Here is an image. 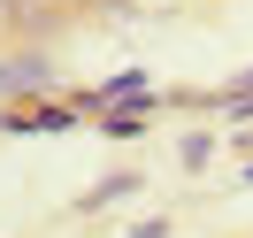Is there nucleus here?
Instances as JSON below:
<instances>
[{
  "mask_svg": "<svg viewBox=\"0 0 253 238\" xmlns=\"http://www.w3.org/2000/svg\"><path fill=\"white\" fill-rule=\"evenodd\" d=\"M69 123H77L69 100H39V108H8V115H0V131H16V139H23V131H69Z\"/></svg>",
  "mask_w": 253,
  "mask_h": 238,
  "instance_id": "obj_3",
  "label": "nucleus"
},
{
  "mask_svg": "<svg viewBox=\"0 0 253 238\" xmlns=\"http://www.w3.org/2000/svg\"><path fill=\"white\" fill-rule=\"evenodd\" d=\"M16 8H23V0H0V16H16Z\"/></svg>",
  "mask_w": 253,
  "mask_h": 238,
  "instance_id": "obj_7",
  "label": "nucleus"
},
{
  "mask_svg": "<svg viewBox=\"0 0 253 238\" xmlns=\"http://www.w3.org/2000/svg\"><path fill=\"white\" fill-rule=\"evenodd\" d=\"M39 85H54L46 54H8V62H0V100H31Z\"/></svg>",
  "mask_w": 253,
  "mask_h": 238,
  "instance_id": "obj_2",
  "label": "nucleus"
},
{
  "mask_svg": "<svg viewBox=\"0 0 253 238\" xmlns=\"http://www.w3.org/2000/svg\"><path fill=\"white\" fill-rule=\"evenodd\" d=\"M246 185H253V161H246Z\"/></svg>",
  "mask_w": 253,
  "mask_h": 238,
  "instance_id": "obj_8",
  "label": "nucleus"
},
{
  "mask_svg": "<svg viewBox=\"0 0 253 238\" xmlns=\"http://www.w3.org/2000/svg\"><path fill=\"white\" fill-rule=\"evenodd\" d=\"M146 131V108H108V139H138Z\"/></svg>",
  "mask_w": 253,
  "mask_h": 238,
  "instance_id": "obj_5",
  "label": "nucleus"
},
{
  "mask_svg": "<svg viewBox=\"0 0 253 238\" xmlns=\"http://www.w3.org/2000/svg\"><path fill=\"white\" fill-rule=\"evenodd\" d=\"M77 108H154V77H146V69H123V77L92 85Z\"/></svg>",
  "mask_w": 253,
  "mask_h": 238,
  "instance_id": "obj_1",
  "label": "nucleus"
},
{
  "mask_svg": "<svg viewBox=\"0 0 253 238\" xmlns=\"http://www.w3.org/2000/svg\"><path fill=\"white\" fill-rule=\"evenodd\" d=\"M130 192H138V169H115V177H100L92 192H84L77 200V215H100V207H115V200H130Z\"/></svg>",
  "mask_w": 253,
  "mask_h": 238,
  "instance_id": "obj_4",
  "label": "nucleus"
},
{
  "mask_svg": "<svg viewBox=\"0 0 253 238\" xmlns=\"http://www.w3.org/2000/svg\"><path fill=\"white\" fill-rule=\"evenodd\" d=\"M207 154H215V139H207V131H192V139H184V169H200Z\"/></svg>",
  "mask_w": 253,
  "mask_h": 238,
  "instance_id": "obj_6",
  "label": "nucleus"
}]
</instances>
